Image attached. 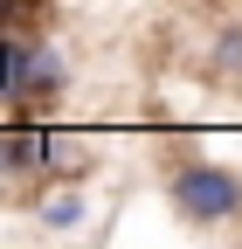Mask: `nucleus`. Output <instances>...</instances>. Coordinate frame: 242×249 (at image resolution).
<instances>
[{
	"mask_svg": "<svg viewBox=\"0 0 242 249\" xmlns=\"http://www.w3.org/2000/svg\"><path fill=\"white\" fill-rule=\"evenodd\" d=\"M63 160V139L49 124H0V173H49Z\"/></svg>",
	"mask_w": 242,
	"mask_h": 249,
	"instance_id": "f03ea898",
	"label": "nucleus"
},
{
	"mask_svg": "<svg viewBox=\"0 0 242 249\" xmlns=\"http://www.w3.org/2000/svg\"><path fill=\"white\" fill-rule=\"evenodd\" d=\"M21 62H28V42H14L7 28H0V97H21Z\"/></svg>",
	"mask_w": 242,
	"mask_h": 249,
	"instance_id": "39448f33",
	"label": "nucleus"
},
{
	"mask_svg": "<svg viewBox=\"0 0 242 249\" xmlns=\"http://www.w3.org/2000/svg\"><path fill=\"white\" fill-rule=\"evenodd\" d=\"M207 83H242V21H222L207 35Z\"/></svg>",
	"mask_w": 242,
	"mask_h": 249,
	"instance_id": "20e7f679",
	"label": "nucleus"
},
{
	"mask_svg": "<svg viewBox=\"0 0 242 249\" xmlns=\"http://www.w3.org/2000/svg\"><path fill=\"white\" fill-rule=\"evenodd\" d=\"M166 208L187 229H222L242 214V173H228L215 160H180L166 173Z\"/></svg>",
	"mask_w": 242,
	"mask_h": 249,
	"instance_id": "f257e3e1",
	"label": "nucleus"
},
{
	"mask_svg": "<svg viewBox=\"0 0 242 249\" xmlns=\"http://www.w3.org/2000/svg\"><path fill=\"white\" fill-rule=\"evenodd\" d=\"M63 83H69V62L55 55L49 42H28V62H21V97L14 104H49V97H63Z\"/></svg>",
	"mask_w": 242,
	"mask_h": 249,
	"instance_id": "7ed1b4c3",
	"label": "nucleus"
},
{
	"mask_svg": "<svg viewBox=\"0 0 242 249\" xmlns=\"http://www.w3.org/2000/svg\"><path fill=\"white\" fill-rule=\"evenodd\" d=\"M35 214H42V229H55V235H69V229L83 222V194H49V201H42Z\"/></svg>",
	"mask_w": 242,
	"mask_h": 249,
	"instance_id": "423d86ee",
	"label": "nucleus"
}]
</instances>
